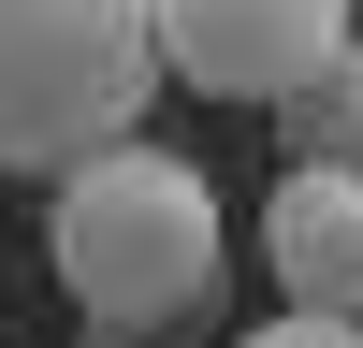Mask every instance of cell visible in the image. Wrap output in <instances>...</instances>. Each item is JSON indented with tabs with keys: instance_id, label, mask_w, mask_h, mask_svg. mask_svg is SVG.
I'll return each mask as SVG.
<instances>
[{
	"instance_id": "1",
	"label": "cell",
	"mask_w": 363,
	"mask_h": 348,
	"mask_svg": "<svg viewBox=\"0 0 363 348\" xmlns=\"http://www.w3.org/2000/svg\"><path fill=\"white\" fill-rule=\"evenodd\" d=\"M44 261L102 334H174L189 305H218V189L174 145H116V160L58 174Z\"/></svg>"
},
{
	"instance_id": "2",
	"label": "cell",
	"mask_w": 363,
	"mask_h": 348,
	"mask_svg": "<svg viewBox=\"0 0 363 348\" xmlns=\"http://www.w3.org/2000/svg\"><path fill=\"white\" fill-rule=\"evenodd\" d=\"M160 73V0H0V174L116 160Z\"/></svg>"
},
{
	"instance_id": "3",
	"label": "cell",
	"mask_w": 363,
	"mask_h": 348,
	"mask_svg": "<svg viewBox=\"0 0 363 348\" xmlns=\"http://www.w3.org/2000/svg\"><path fill=\"white\" fill-rule=\"evenodd\" d=\"M363 0H160V58L189 87H218V102H306L320 73L349 58Z\"/></svg>"
},
{
	"instance_id": "4",
	"label": "cell",
	"mask_w": 363,
	"mask_h": 348,
	"mask_svg": "<svg viewBox=\"0 0 363 348\" xmlns=\"http://www.w3.org/2000/svg\"><path fill=\"white\" fill-rule=\"evenodd\" d=\"M262 261H277V305L363 319V174L349 160H291L277 203H262Z\"/></svg>"
},
{
	"instance_id": "5",
	"label": "cell",
	"mask_w": 363,
	"mask_h": 348,
	"mask_svg": "<svg viewBox=\"0 0 363 348\" xmlns=\"http://www.w3.org/2000/svg\"><path fill=\"white\" fill-rule=\"evenodd\" d=\"M291 160H349V174H363V44L291 102Z\"/></svg>"
},
{
	"instance_id": "6",
	"label": "cell",
	"mask_w": 363,
	"mask_h": 348,
	"mask_svg": "<svg viewBox=\"0 0 363 348\" xmlns=\"http://www.w3.org/2000/svg\"><path fill=\"white\" fill-rule=\"evenodd\" d=\"M247 348H363V319H306V305H277Z\"/></svg>"
}]
</instances>
